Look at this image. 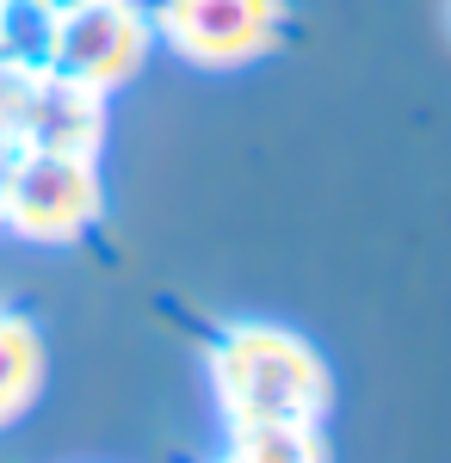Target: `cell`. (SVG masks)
<instances>
[{"mask_svg": "<svg viewBox=\"0 0 451 463\" xmlns=\"http://www.w3.org/2000/svg\"><path fill=\"white\" fill-rule=\"evenodd\" d=\"M223 463H247V458H235V451H223Z\"/></svg>", "mask_w": 451, "mask_h": 463, "instance_id": "9c48e42d", "label": "cell"}, {"mask_svg": "<svg viewBox=\"0 0 451 463\" xmlns=\"http://www.w3.org/2000/svg\"><path fill=\"white\" fill-rule=\"evenodd\" d=\"M210 390L229 427H321L334 383L303 334L273 321H235L210 346Z\"/></svg>", "mask_w": 451, "mask_h": 463, "instance_id": "6da1fadb", "label": "cell"}, {"mask_svg": "<svg viewBox=\"0 0 451 463\" xmlns=\"http://www.w3.org/2000/svg\"><path fill=\"white\" fill-rule=\"evenodd\" d=\"M446 25H451V0H446Z\"/></svg>", "mask_w": 451, "mask_h": 463, "instance_id": "30bf717a", "label": "cell"}, {"mask_svg": "<svg viewBox=\"0 0 451 463\" xmlns=\"http://www.w3.org/2000/svg\"><path fill=\"white\" fill-rule=\"evenodd\" d=\"M149 37H155V25H149V13L137 0H87V6L56 13L43 69L74 80V87L111 93V87H124L142 69Z\"/></svg>", "mask_w": 451, "mask_h": 463, "instance_id": "3957f363", "label": "cell"}, {"mask_svg": "<svg viewBox=\"0 0 451 463\" xmlns=\"http://www.w3.org/2000/svg\"><path fill=\"white\" fill-rule=\"evenodd\" d=\"M43 13H69V6H87V0H37Z\"/></svg>", "mask_w": 451, "mask_h": 463, "instance_id": "ba28073f", "label": "cell"}, {"mask_svg": "<svg viewBox=\"0 0 451 463\" xmlns=\"http://www.w3.org/2000/svg\"><path fill=\"white\" fill-rule=\"evenodd\" d=\"M19 130H25L32 148L93 155V143H100V93L93 87H74L62 74L32 80L25 87V106H19Z\"/></svg>", "mask_w": 451, "mask_h": 463, "instance_id": "5b68a950", "label": "cell"}, {"mask_svg": "<svg viewBox=\"0 0 451 463\" xmlns=\"http://www.w3.org/2000/svg\"><path fill=\"white\" fill-rule=\"evenodd\" d=\"M43 390V334L32 316L0 309V427H13Z\"/></svg>", "mask_w": 451, "mask_h": 463, "instance_id": "8992f818", "label": "cell"}, {"mask_svg": "<svg viewBox=\"0 0 451 463\" xmlns=\"http://www.w3.org/2000/svg\"><path fill=\"white\" fill-rule=\"evenodd\" d=\"M0 216L25 241H74L100 216V167L69 148H25L0 179Z\"/></svg>", "mask_w": 451, "mask_h": 463, "instance_id": "7a4b0ae2", "label": "cell"}, {"mask_svg": "<svg viewBox=\"0 0 451 463\" xmlns=\"http://www.w3.org/2000/svg\"><path fill=\"white\" fill-rule=\"evenodd\" d=\"M229 451L247 463H328L315 427H229Z\"/></svg>", "mask_w": 451, "mask_h": 463, "instance_id": "52a82bcc", "label": "cell"}, {"mask_svg": "<svg viewBox=\"0 0 451 463\" xmlns=\"http://www.w3.org/2000/svg\"><path fill=\"white\" fill-rule=\"evenodd\" d=\"M149 25L198 69H242L278 43L284 0H155Z\"/></svg>", "mask_w": 451, "mask_h": 463, "instance_id": "277c9868", "label": "cell"}]
</instances>
